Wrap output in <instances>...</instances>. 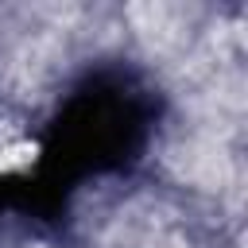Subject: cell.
<instances>
[{
	"label": "cell",
	"mask_w": 248,
	"mask_h": 248,
	"mask_svg": "<svg viewBox=\"0 0 248 248\" xmlns=\"http://www.w3.org/2000/svg\"><path fill=\"white\" fill-rule=\"evenodd\" d=\"M174 163H178V174L202 190H221L229 182V159L213 143H186Z\"/></svg>",
	"instance_id": "cell-1"
}]
</instances>
